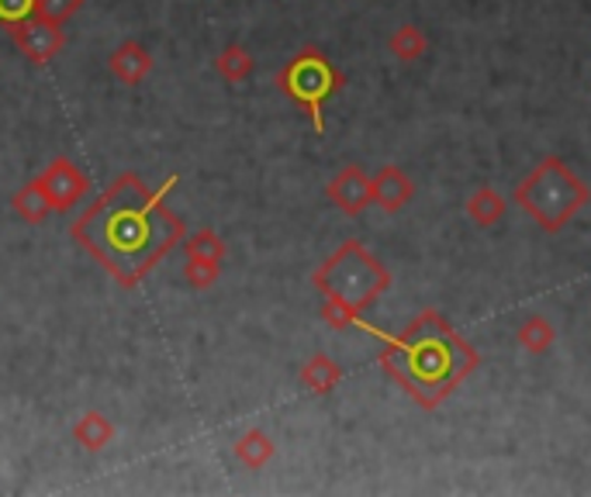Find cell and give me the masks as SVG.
<instances>
[{
	"instance_id": "cell-16",
	"label": "cell",
	"mask_w": 591,
	"mask_h": 497,
	"mask_svg": "<svg viewBox=\"0 0 591 497\" xmlns=\"http://www.w3.org/2000/svg\"><path fill=\"white\" fill-rule=\"evenodd\" d=\"M467 217L478 225V229H491L505 217V197L494 191V186H481V191L471 194L467 201Z\"/></svg>"
},
{
	"instance_id": "cell-9",
	"label": "cell",
	"mask_w": 591,
	"mask_h": 497,
	"mask_svg": "<svg viewBox=\"0 0 591 497\" xmlns=\"http://www.w3.org/2000/svg\"><path fill=\"white\" fill-rule=\"evenodd\" d=\"M370 194H373V204L388 214H398L401 207H409L412 197H415V183L412 176L404 173L401 166H381L378 173L370 176Z\"/></svg>"
},
{
	"instance_id": "cell-14",
	"label": "cell",
	"mask_w": 591,
	"mask_h": 497,
	"mask_svg": "<svg viewBox=\"0 0 591 497\" xmlns=\"http://www.w3.org/2000/svg\"><path fill=\"white\" fill-rule=\"evenodd\" d=\"M73 439H77V446H83L87 453H101V449L114 439V425H111L101 412H87V415L77 418V425H73Z\"/></svg>"
},
{
	"instance_id": "cell-17",
	"label": "cell",
	"mask_w": 591,
	"mask_h": 497,
	"mask_svg": "<svg viewBox=\"0 0 591 497\" xmlns=\"http://www.w3.org/2000/svg\"><path fill=\"white\" fill-rule=\"evenodd\" d=\"M429 49V39H425V31L419 24H398L391 31V39H388V52L398 59V62H419Z\"/></svg>"
},
{
	"instance_id": "cell-1",
	"label": "cell",
	"mask_w": 591,
	"mask_h": 497,
	"mask_svg": "<svg viewBox=\"0 0 591 497\" xmlns=\"http://www.w3.org/2000/svg\"><path fill=\"white\" fill-rule=\"evenodd\" d=\"M177 183L180 176H167V183L149 191L142 176L121 173L73 222V242L111 273L118 287H139L156 263L183 242V217L167 207Z\"/></svg>"
},
{
	"instance_id": "cell-3",
	"label": "cell",
	"mask_w": 591,
	"mask_h": 497,
	"mask_svg": "<svg viewBox=\"0 0 591 497\" xmlns=\"http://www.w3.org/2000/svg\"><path fill=\"white\" fill-rule=\"evenodd\" d=\"M311 284L325 301L350 307L353 315H363L391 287V273L360 239H347L311 273Z\"/></svg>"
},
{
	"instance_id": "cell-8",
	"label": "cell",
	"mask_w": 591,
	"mask_h": 497,
	"mask_svg": "<svg viewBox=\"0 0 591 497\" xmlns=\"http://www.w3.org/2000/svg\"><path fill=\"white\" fill-rule=\"evenodd\" d=\"M325 197H329L342 214H350V217L363 214V211L373 204L367 170H363V166H342V170L329 180Z\"/></svg>"
},
{
	"instance_id": "cell-20",
	"label": "cell",
	"mask_w": 591,
	"mask_h": 497,
	"mask_svg": "<svg viewBox=\"0 0 591 497\" xmlns=\"http://www.w3.org/2000/svg\"><path fill=\"white\" fill-rule=\"evenodd\" d=\"M183 253L187 256H204V260L226 263V242L214 235V229H198L191 239H183Z\"/></svg>"
},
{
	"instance_id": "cell-22",
	"label": "cell",
	"mask_w": 591,
	"mask_h": 497,
	"mask_svg": "<svg viewBox=\"0 0 591 497\" xmlns=\"http://www.w3.org/2000/svg\"><path fill=\"white\" fill-rule=\"evenodd\" d=\"M36 14V0H0V24L11 28L24 18Z\"/></svg>"
},
{
	"instance_id": "cell-7",
	"label": "cell",
	"mask_w": 591,
	"mask_h": 497,
	"mask_svg": "<svg viewBox=\"0 0 591 497\" xmlns=\"http://www.w3.org/2000/svg\"><path fill=\"white\" fill-rule=\"evenodd\" d=\"M39 183L42 191L52 204V211H70L77 207L87 191H90V176L70 160V155H59V160H52L42 173H39Z\"/></svg>"
},
{
	"instance_id": "cell-15",
	"label": "cell",
	"mask_w": 591,
	"mask_h": 497,
	"mask_svg": "<svg viewBox=\"0 0 591 497\" xmlns=\"http://www.w3.org/2000/svg\"><path fill=\"white\" fill-rule=\"evenodd\" d=\"M515 342L533 356H543L550 353V346L557 342V328L547 315H529L519 328H515Z\"/></svg>"
},
{
	"instance_id": "cell-19",
	"label": "cell",
	"mask_w": 591,
	"mask_h": 497,
	"mask_svg": "<svg viewBox=\"0 0 591 497\" xmlns=\"http://www.w3.org/2000/svg\"><path fill=\"white\" fill-rule=\"evenodd\" d=\"M218 276H222V263L218 260H204V256H187L183 263V280L191 284L194 291H208L218 284Z\"/></svg>"
},
{
	"instance_id": "cell-13",
	"label": "cell",
	"mask_w": 591,
	"mask_h": 497,
	"mask_svg": "<svg viewBox=\"0 0 591 497\" xmlns=\"http://www.w3.org/2000/svg\"><path fill=\"white\" fill-rule=\"evenodd\" d=\"M273 453H277V446L263 428H249L236 443V459L246 466V470H263V466L273 459Z\"/></svg>"
},
{
	"instance_id": "cell-5",
	"label": "cell",
	"mask_w": 591,
	"mask_h": 497,
	"mask_svg": "<svg viewBox=\"0 0 591 497\" xmlns=\"http://www.w3.org/2000/svg\"><path fill=\"white\" fill-rule=\"evenodd\" d=\"M342 83H347V77L332 67V59L322 49H311V45L301 49L288 67L277 73L280 93L308 114L315 135H325V104L335 98Z\"/></svg>"
},
{
	"instance_id": "cell-12",
	"label": "cell",
	"mask_w": 591,
	"mask_h": 497,
	"mask_svg": "<svg viewBox=\"0 0 591 497\" xmlns=\"http://www.w3.org/2000/svg\"><path fill=\"white\" fill-rule=\"evenodd\" d=\"M11 207H14V214L21 217V222H28V225H42L46 222V217L52 214V204H49V197L42 191L39 176L28 180L21 191L11 197Z\"/></svg>"
},
{
	"instance_id": "cell-4",
	"label": "cell",
	"mask_w": 591,
	"mask_h": 497,
	"mask_svg": "<svg viewBox=\"0 0 591 497\" xmlns=\"http://www.w3.org/2000/svg\"><path fill=\"white\" fill-rule=\"evenodd\" d=\"M515 204L533 217L543 232H560L568 222H574L578 211L591 201L588 183L568 166L560 155H547L540 160L529 176L515 186Z\"/></svg>"
},
{
	"instance_id": "cell-21",
	"label": "cell",
	"mask_w": 591,
	"mask_h": 497,
	"mask_svg": "<svg viewBox=\"0 0 591 497\" xmlns=\"http://www.w3.org/2000/svg\"><path fill=\"white\" fill-rule=\"evenodd\" d=\"M83 8V0H36V14L49 18V21H67Z\"/></svg>"
},
{
	"instance_id": "cell-6",
	"label": "cell",
	"mask_w": 591,
	"mask_h": 497,
	"mask_svg": "<svg viewBox=\"0 0 591 497\" xmlns=\"http://www.w3.org/2000/svg\"><path fill=\"white\" fill-rule=\"evenodd\" d=\"M8 31H11L14 49L28 62H36V67H46V62H52L62 49H67V31H62V24L42 18V14H31V18L11 24Z\"/></svg>"
},
{
	"instance_id": "cell-11",
	"label": "cell",
	"mask_w": 591,
	"mask_h": 497,
	"mask_svg": "<svg viewBox=\"0 0 591 497\" xmlns=\"http://www.w3.org/2000/svg\"><path fill=\"white\" fill-rule=\"evenodd\" d=\"M298 381H301V387L308 390V394H332L335 387H339V381H342V366L332 359V356H325V353H315L311 356L304 366H301V373H298Z\"/></svg>"
},
{
	"instance_id": "cell-2",
	"label": "cell",
	"mask_w": 591,
	"mask_h": 497,
	"mask_svg": "<svg viewBox=\"0 0 591 497\" xmlns=\"http://www.w3.org/2000/svg\"><path fill=\"white\" fill-rule=\"evenodd\" d=\"M360 328L384 342V349H381L384 373H391L425 412L440 408L478 366L474 346L463 335H457V328L440 315V311H422V315L398 335L373 328L363 318H360Z\"/></svg>"
},
{
	"instance_id": "cell-18",
	"label": "cell",
	"mask_w": 591,
	"mask_h": 497,
	"mask_svg": "<svg viewBox=\"0 0 591 497\" xmlns=\"http://www.w3.org/2000/svg\"><path fill=\"white\" fill-rule=\"evenodd\" d=\"M253 55H249V49H242L239 42H232V45H226L222 52L214 55V70L222 73L229 83H242V80H249V73H253Z\"/></svg>"
},
{
	"instance_id": "cell-10",
	"label": "cell",
	"mask_w": 591,
	"mask_h": 497,
	"mask_svg": "<svg viewBox=\"0 0 591 497\" xmlns=\"http://www.w3.org/2000/svg\"><path fill=\"white\" fill-rule=\"evenodd\" d=\"M108 70L124 83L136 87L152 73V52L142 42H121L111 55H108Z\"/></svg>"
}]
</instances>
